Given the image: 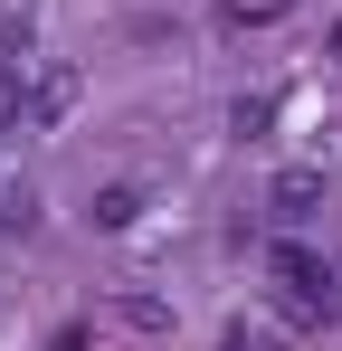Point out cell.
I'll list each match as a JSON object with an SVG mask.
<instances>
[{
    "instance_id": "obj_1",
    "label": "cell",
    "mask_w": 342,
    "mask_h": 351,
    "mask_svg": "<svg viewBox=\"0 0 342 351\" xmlns=\"http://www.w3.org/2000/svg\"><path fill=\"white\" fill-rule=\"evenodd\" d=\"M266 266H276V285L295 294V313H314V294H323V256H314V247H295V237H285L276 256H266Z\"/></svg>"
},
{
    "instance_id": "obj_2",
    "label": "cell",
    "mask_w": 342,
    "mask_h": 351,
    "mask_svg": "<svg viewBox=\"0 0 342 351\" xmlns=\"http://www.w3.org/2000/svg\"><path fill=\"white\" fill-rule=\"evenodd\" d=\"M266 209H276V219H314V209H323V171H304V162L276 171L266 180Z\"/></svg>"
},
{
    "instance_id": "obj_3",
    "label": "cell",
    "mask_w": 342,
    "mask_h": 351,
    "mask_svg": "<svg viewBox=\"0 0 342 351\" xmlns=\"http://www.w3.org/2000/svg\"><path fill=\"white\" fill-rule=\"evenodd\" d=\"M67 105H76V66H48V76L29 86V123H57Z\"/></svg>"
},
{
    "instance_id": "obj_4",
    "label": "cell",
    "mask_w": 342,
    "mask_h": 351,
    "mask_svg": "<svg viewBox=\"0 0 342 351\" xmlns=\"http://www.w3.org/2000/svg\"><path fill=\"white\" fill-rule=\"evenodd\" d=\"M86 219H95V228H133V219H143V190H133V180H114V190H95V209H86Z\"/></svg>"
},
{
    "instance_id": "obj_5",
    "label": "cell",
    "mask_w": 342,
    "mask_h": 351,
    "mask_svg": "<svg viewBox=\"0 0 342 351\" xmlns=\"http://www.w3.org/2000/svg\"><path fill=\"white\" fill-rule=\"evenodd\" d=\"M19 219H29V180L0 162V228H19Z\"/></svg>"
},
{
    "instance_id": "obj_6",
    "label": "cell",
    "mask_w": 342,
    "mask_h": 351,
    "mask_svg": "<svg viewBox=\"0 0 342 351\" xmlns=\"http://www.w3.org/2000/svg\"><path fill=\"white\" fill-rule=\"evenodd\" d=\"M29 66V19H0V76Z\"/></svg>"
},
{
    "instance_id": "obj_7",
    "label": "cell",
    "mask_w": 342,
    "mask_h": 351,
    "mask_svg": "<svg viewBox=\"0 0 342 351\" xmlns=\"http://www.w3.org/2000/svg\"><path fill=\"white\" fill-rule=\"evenodd\" d=\"M19 123H29V86H19V76H0V133H19Z\"/></svg>"
},
{
    "instance_id": "obj_8",
    "label": "cell",
    "mask_w": 342,
    "mask_h": 351,
    "mask_svg": "<svg viewBox=\"0 0 342 351\" xmlns=\"http://www.w3.org/2000/svg\"><path fill=\"white\" fill-rule=\"evenodd\" d=\"M48 351H95V332H86V323H67V332H57Z\"/></svg>"
}]
</instances>
